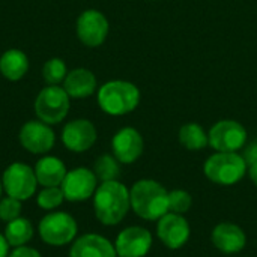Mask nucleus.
<instances>
[{
  "instance_id": "f257e3e1",
  "label": "nucleus",
  "mask_w": 257,
  "mask_h": 257,
  "mask_svg": "<svg viewBox=\"0 0 257 257\" xmlns=\"http://www.w3.org/2000/svg\"><path fill=\"white\" fill-rule=\"evenodd\" d=\"M95 218L102 226L120 224L131 211L130 188L120 181L101 182L92 197Z\"/></svg>"
},
{
  "instance_id": "f03ea898",
  "label": "nucleus",
  "mask_w": 257,
  "mask_h": 257,
  "mask_svg": "<svg viewBox=\"0 0 257 257\" xmlns=\"http://www.w3.org/2000/svg\"><path fill=\"white\" fill-rule=\"evenodd\" d=\"M131 211L145 221H158L169 212V191L155 179H140L130 188Z\"/></svg>"
},
{
  "instance_id": "7ed1b4c3",
  "label": "nucleus",
  "mask_w": 257,
  "mask_h": 257,
  "mask_svg": "<svg viewBox=\"0 0 257 257\" xmlns=\"http://www.w3.org/2000/svg\"><path fill=\"white\" fill-rule=\"evenodd\" d=\"M99 108L110 116H125L140 104L139 87L126 80H110L96 93Z\"/></svg>"
},
{
  "instance_id": "20e7f679",
  "label": "nucleus",
  "mask_w": 257,
  "mask_h": 257,
  "mask_svg": "<svg viewBox=\"0 0 257 257\" xmlns=\"http://www.w3.org/2000/svg\"><path fill=\"white\" fill-rule=\"evenodd\" d=\"M248 172V164L239 152H214L203 164V175L212 184L230 187L241 182Z\"/></svg>"
},
{
  "instance_id": "39448f33",
  "label": "nucleus",
  "mask_w": 257,
  "mask_h": 257,
  "mask_svg": "<svg viewBox=\"0 0 257 257\" xmlns=\"http://www.w3.org/2000/svg\"><path fill=\"white\" fill-rule=\"evenodd\" d=\"M41 241L50 247H65L75 241L78 235L77 220L65 211L47 212L38 223Z\"/></svg>"
},
{
  "instance_id": "423d86ee",
  "label": "nucleus",
  "mask_w": 257,
  "mask_h": 257,
  "mask_svg": "<svg viewBox=\"0 0 257 257\" xmlns=\"http://www.w3.org/2000/svg\"><path fill=\"white\" fill-rule=\"evenodd\" d=\"M3 193L9 197H14L20 202L30 200L38 190V179L35 169L26 163L15 161L9 164L2 175Z\"/></svg>"
},
{
  "instance_id": "0eeeda50",
  "label": "nucleus",
  "mask_w": 257,
  "mask_h": 257,
  "mask_svg": "<svg viewBox=\"0 0 257 257\" xmlns=\"http://www.w3.org/2000/svg\"><path fill=\"white\" fill-rule=\"evenodd\" d=\"M69 95L60 86H45L35 99V113L39 120L56 125L69 111Z\"/></svg>"
},
{
  "instance_id": "6e6552de",
  "label": "nucleus",
  "mask_w": 257,
  "mask_h": 257,
  "mask_svg": "<svg viewBox=\"0 0 257 257\" xmlns=\"http://www.w3.org/2000/svg\"><path fill=\"white\" fill-rule=\"evenodd\" d=\"M209 146L215 152H239L247 145L245 126L233 119H223L215 122L209 133Z\"/></svg>"
},
{
  "instance_id": "1a4fd4ad",
  "label": "nucleus",
  "mask_w": 257,
  "mask_h": 257,
  "mask_svg": "<svg viewBox=\"0 0 257 257\" xmlns=\"http://www.w3.org/2000/svg\"><path fill=\"white\" fill-rule=\"evenodd\" d=\"M98 178L93 170L87 167H75L68 170L60 188L63 191L65 200L71 203L86 202L93 197L98 188Z\"/></svg>"
},
{
  "instance_id": "9d476101",
  "label": "nucleus",
  "mask_w": 257,
  "mask_h": 257,
  "mask_svg": "<svg viewBox=\"0 0 257 257\" xmlns=\"http://www.w3.org/2000/svg\"><path fill=\"white\" fill-rule=\"evenodd\" d=\"M18 140L27 152L33 155H47L56 143V134L48 123L38 119L29 120L21 126Z\"/></svg>"
},
{
  "instance_id": "9b49d317",
  "label": "nucleus",
  "mask_w": 257,
  "mask_h": 257,
  "mask_svg": "<svg viewBox=\"0 0 257 257\" xmlns=\"http://www.w3.org/2000/svg\"><path fill=\"white\" fill-rule=\"evenodd\" d=\"M191 236V227L185 215L167 212L157 221V238L169 250L182 248Z\"/></svg>"
},
{
  "instance_id": "f8f14e48",
  "label": "nucleus",
  "mask_w": 257,
  "mask_h": 257,
  "mask_svg": "<svg viewBox=\"0 0 257 257\" xmlns=\"http://www.w3.org/2000/svg\"><path fill=\"white\" fill-rule=\"evenodd\" d=\"M113 244L119 257H145L152 248L154 236L143 226H128L119 232Z\"/></svg>"
},
{
  "instance_id": "ddd939ff",
  "label": "nucleus",
  "mask_w": 257,
  "mask_h": 257,
  "mask_svg": "<svg viewBox=\"0 0 257 257\" xmlns=\"http://www.w3.org/2000/svg\"><path fill=\"white\" fill-rule=\"evenodd\" d=\"M110 26L107 17L96 11L87 9L77 20V36L87 47H99L107 39Z\"/></svg>"
},
{
  "instance_id": "4468645a",
  "label": "nucleus",
  "mask_w": 257,
  "mask_h": 257,
  "mask_svg": "<svg viewBox=\"0 0 257 257\" xmlns=\"http://www.w3.org/2000/svg\"><path fill=\"white\" fill-rule=\"evenodd\" d=\"M98 139L95 125L87 119H74L62 130L63 146L75 154L89 151Z\"/></svg>"
},
{
  "instance_id": "2eb2a0df",
  "label": "nucleus",
  "mask_w": 257,
  "mask_h": 257,
  "mask_svg": "<svg viewBox=\"0 0 257 257\" xmlns=\"http://www.w3.org/2000/svg\"><path fill=\"white\" fill-rule=\"evenodd\" d=\"M145 151L142 134L133 126L120 128L111 139V152L120 164L136 163Z\"/></svg>"
},
{
  "instance_id": "dca6fc26",
  "label": "nucleus",
  "mask_w": 257,
  "mask_h": 257,
  "mask_svg": "<svg viewBox=\"0 0 257 257\" xmlns=\"http://www.w3.org/2000/svg\"><path fill=\"white\" fill-rule=\"evenodd\" d=\"M212 245L223 254H238L247 245L245 230L232 221L218 223L211 232Z\"/></svg>"
},
{
  "instance_id": "f3484780",
  "label": "nucleus",
  "mask_w": 257,
  "mask_h": 257,
  "mask_svg": "<svg viewBox=\"0 0 257 257\" xmlns=\"http://www.w3.org/2000/svg\"><path fill=\"white\" fill-rule=\"evenodd\" d=\"M69 257H117L114 244L99 233H84L71 244Z\"/></svg>"
},
{
  "instance_id": "a211bd4d",
  "label": "nucleus",
  "mask_w": 257,
  "mask_h": 257,
  "mask_svg": "<svg viewBox=\"0 0 257 257\" xmlns=\"http://www.w3.org/2000/svg\"><path fill=\"white\" fill-rule=\"evenodd\" d=\"M98 86L96 77L90 69L75 68L66 74L63 81V89L69 95V98L83 99L89 98L95 93Z\"/></svg>"
},
{
  "instance_id": "6ab92c4d",
  "label": "nucleus",
  "mask_w": 257,
  "mask_h": 257,
  "mask_svg": "<svg viewBox=\"0 0 257 257\" xmlns=\"http://www.w3.org/2000/svg\"><path fill=\"white\" fill-rule=\"evenodd\" d=\"M33 169L41 187H60L68 173L65 163L53 155H44L39 158Z\"/></svg>"
},
{
  "instance_id": "aec40b11",
  "label": "nucleus",
  "mask_w": 257,
  "mask_h": 257,
  "mask_svg": "<svg viewBox=\"0 0 257 257\" xmlns=\"http://www.w3.org/2000/svg\"><path fill=\"white\" fill-rule=\"evenodd\" d=\"M29 71V59L18 48L6 50L0 57V74L9 81L21 80Z\"/></svg>"
},
{
  "instance_id": "412c9836",
  "label": "nucleus",
  "mask_w": 257,
  "mask_h": 257,
  "mask_svg": "<svg viewBox=\"0 0 257 257\" xmlns=\"http://www.w3.org/2000/svg\"><path fill=\"white\" fill-rule=\"evenodd\" d=\"M3 235L12 248L21 247V245H27L32 241V238L35 235V227L29 218L18 217V218L6 223Z\"/></svg>"
},
{
  "instance_id": "4be33fe9",
  "label": "nucleus",
  "mask_w": 257,
  "mask_h": 257,
  "mask_svg": "<svg viewBox=\"0 0 257 257\" xmlns=\"http://www.w3.org/2000/svg\"><path fill=\"white\" fill-rule=\"evenodd\" d=\"M179 143L188 149V151H202L206 146H209V136L205 131V128L196 122H188L181 126L178 133Z\"/></svg>"
},
{
  "instance_id": "5701e85b",
  "label": "nucleus",
  "mask_w": 257,
  "mask_h": 257,
  "mask_svg": "<svg viewBox=\"0 0 257 257\" xmlns=\"http://www.w3.org/2000/svg\"><path fill=\"white\" fill-rule=\"evenodd\" d=\"M93 172L98 178L99 182H107V181H117L120 175V163L116 160V157L111 154H104L98 157L93 166Z\"/></svg>"
},
{
  "instance_id": "b1692460",
  "label": "nucleus",
  "mask_w": 257,
  "mask_h": 257,
  "mask_svg": "<svg viewBox=\"0 0 257 257\" xmlns=\"http://www.w3.org/2000/svg\"><path fill=\"white\" fill-rule=\"evenodd\" d=\"M65 202V196L60 187H42L36 194V205L44 211H56Z\"/></svg>"
},
{
  "instance_id": "393cba45",
  "label": "nucleus",
  "mask_w": 257,
  "mask_h": 257,
  "mask_svg": "<svg viewBox=\"0 0 257 257\" xmlns=\"http://www.w3.org/2000/svg\"><path fill=\"white\" fill-rule=\"evenodd\" d=\"M66 74H68L66 63L59 57H53L44 63L42 77L45 83H48V86H59L60 83L65 81Z\"/></svg>"
},
{
  "instance_id": "a878e982",
  "label": "nucleus",
  "mask_w": 257,
  "mask_h": 257,
  "mask_svg": "<svg viewBox=\"0 0 257 257\" xmlns=\"http://www.w3.org/2000/svg\"><path fill=\"white\" fill-rule=\"evenodd\" d=\"M193 206V197L185 190L169 191V212L185 215Z\"/></svg>"
},
{
  "instance_id": "bb28decb",
  "label": "nucleus",
  "mask_w": 257,
  "mask_h": 257,
  "mask_svg": "<svg viewBox=\"0 0 257 257\" xmlns=\"http://www.w3.org/2000/svg\"><path fill=\"white\" fill-rule=\"evenodd\" d=\"M21 211H23V202L9 196L0 199V221L9 223L21 217Z\"/></svg>"
},
{
  "instance_id": "cd10ccee",
  "label": "nucleus",
  "mask_w": 257,
  "mask_h": 257,
  "mask_svg": "<svg viewBox=\"0 0 257 257\" xmlns=\"http://www.w3.org/2000/svg\"><path fill=\"white\" fill-rule=\"evenodd\" d=\"M8 257H42V254L30 245H21V247H14Z\"/></svg>"
},
{
  "instance_id": "c85d7f7f",
  "label": "nucleus",
  "mask_w": 257,
  "mask_h": 257,
  "mask_svg": "<svg viewBox=\"0 0 257 257\" xmlns=\"http://www.w3.org/2000/svg\"><path fill=\"white\" fill-rule=\"evenodd\" d=\"M242 157L245 158V161H247L248 166L257 163V142H253V143L248 145V146L245 145V151H244Z\"/></svg>"
},
{
  "instance_id": "c756f323",
  "label": "nucleus",
  "mask_w": 257,
  "mask_h": 257,
  "mask_svg": "<svg viewBox=\"0 0 257 257\" xmlns=\"http://www.w3.org/2000/svg\"><path fill=\"white\" fill-rule=\"evenodd\" d=\"M11 253V245L9 242L6 241L5 235L0 233V257H8Z\"/></svg>"
},
{
  "instance_id": "7c9ffc66",
  "label": "nucleus",
  "mask_w": 257,
  "mask_h": 257,
  "mask_svg": "<svg viewBox=\"0 0 257 257\" xmlns=\"http://www.w3.org/2000/svg\"><path fill=\"white\" fill-rule=\"evenodd\" d=\"M247 175H248L250 181H251V182H253V184L257 187V163L251 164V166H248V172H247Z\"/></svg>"
},
{
  "instance_id": "2f4dec72",
  "label": "nucleus",
  "mask_w": 257,
  "mask_h": 257,
  "mask_svg": "<svg viewBox=\"0 0 257 257\" xmlns=\"http://www.w3.org/2000/svg\"><path fill=\"white\" fill-rule=\"evenodd\" d=\"M2 193H3V187H2V179H0V199H2Z\"/></svg>"
},
{
  "instance_id": "473e14b6",
  "label": "nucleus",
  "mask_w": 257,
  "mask_h": 257,
  "mask_svg": "<svg viewBox=\"0 0 257 257\" xmlns=\"http://www.w3.org/2000/svg\"><path fill=\"white\" fill-rule=\"evenodd\" d=\"M117 257H119V256H117Z\"/></svg>"
}]
</instances>
